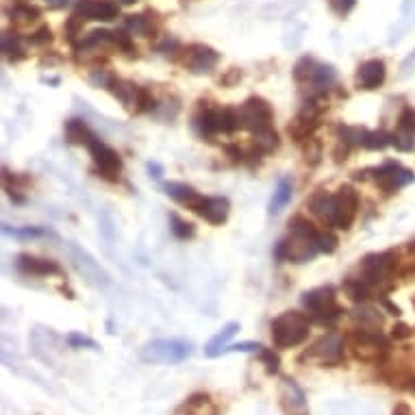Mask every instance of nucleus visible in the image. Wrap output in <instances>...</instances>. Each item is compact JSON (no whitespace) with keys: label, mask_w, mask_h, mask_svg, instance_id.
<instances>
[{"label":"nucleus","mask_w":415,"mask_h":415,"mask_svg":"<svg viewBox=\"0 0 415 415\" xmlns=\"http://www.w3.org/2000/svg\"><path fill=\"white\" fill-rule=\"evenodd\" d=\"M309 209L329 229L350 231L359 216V191L352 185H341L333 194L318 189L309 200Z\"/></svg>","instance_id":"f257e3e1"},{"label":"nucleus","mask_w":415,"mask_h":415,"mask_svg":"<svg viewBox=\"0 0 415 415\" xmlns=\"http://www.w3.org/2000/svg\"><path fill=\"white\" fill-rule=\"evenodd\" d=\"M318 233H320V229H316L314 222L302 218V216H296L289 222L287 237L281 239L276 250H274L276 261L279 264L289 261V264H298L300 266V264L311 261V259H316V254L320 252Z\"/></svg>","instance_id":"f03ea898"},{"label":"nucleus","mask_w":415,"mask_h":415,"mask_svg":"<svg viewBox=\"0 0 415 415\" xmlns=\"http://www.w3.org/2000/svg\"><path fill=\"white\" fill-rule=\"evenodd\" d=\"M309 329H311V318L302 311H283L281 316H276L270 322V335H272V344L279 350H289L296 348L300 344L306 341L309 337Z\"/></svg>","instance_id":"7ed1b4c3"},{"label":"nucleus","mask_w":415,"mask_h":415,"mask_svg":"<svg viewBox=\"0 0 415 415\" xmlns=\"http://www.w3.org/2000/svg\"><path fill=\"white\" fill-rule=\"evenodd\" d=\"M346 346L350 348L352 356L361 363H372V366H385L389 354V341L381 331L372 329H352L346 335Z\"/></svg>","instance_id":"20e7f679"},{"label":"nucleus","mask_w":415,"mask_h":415,"mask_svg":"<svg viewBox=\"0 0 415 415\" xmlns=\"http://www.w3.org/2000/svg\"><path fill=\"white\" fill-rule=\"evenodd\" d=\"M194 354V344L183 337H161L141 346L139 359L152 366H179Z\"/></svg>","instance_id":"39448f33"},{"label":"nucleus","mask_w":415,"mask_h":415,"mask_svg":"<svg viewBox=\"0 0 415 415\" xmlns=\"http://www.w3.org/2000/svg\"><path fill=\"white\" fill-rule=\"evenodd\" d=\"M400 270V261H398V252L396 250H385V252H372L361 261L359 266V279L366 281L374 294L376 289H387L391 285V281L396 279Z\"/></svg>","instance_id":"423d86ee"},{"label":"nucleus","mask_w":415,"mask_h":415,"mask_svg":"<svg viewBox=\"0 0 415 415\" xmlns=\"http://www.w3.org/2000/svg\"><path fill=\"white\" fill-rule=\"evenodd\" d=\"M302 306L306 316L318 324H333L344 316V306L337 300L333 285H322L302 294Z\"/></svg>","instance_id":"0eeeda50"},{"label":"nucleus","mask_w":415,"mask_h":415,"mask_svg":"<svg viewBox=\"0 0 415 415\" xmlns=\"http://www.w3.org/2000/svg\"><path fill=\"white\" fill-rule=\"evenodd\" d=\"M194 126L200 137L214 139L235 133L239 129V116L233 107H202L194 118Z\"/></svg>","instance_id":"6e6552de"},{"label":"nucleus","mask_w":415,"mask_h":415,"mask_svg":"<svg viewBox=\"0 0 415 415\" xmlns=\"http://www.w3.org/2000/svg\"><path fill=\"white\" fill-rule=\"evenodd\" d=\"M237 116H239V129L248 131L252 135L274 129L272 126L274 124V109L261 96H250L248 100H244L237 109Z\"/></svg>","instance_id":"1a4fd4ad"},{"label":"nucleus","mask_w":415,"mask_h":415,"mask_svg":"<svg viewBox=\"0 0 415 415\" xmlns=\"http://www.w3.org/2000/svg\"><path fill=\"white\" fill-rule=\"evenodd\" d=\"M87 148H89V154H91V161L96 166L98 176L116 183L120 179V172H122V157L120 154L109 144H105L98 137H94Z\"/></svg>","instance_id":"9d476101"},{"label":"nucleus","mask_w":415,"mask_h":415,"mask_svg":"<svg viewBox=\"0 0 415 415\" xmlns=\"http://www.w3.org/2000/svg\"><path fill=\"white\" fill-rule=\"evenodd\" d=\"M306 356L320 361L322 366H329V368L341 366L346 361V337L337 333H326L306 350Z\"/></svg>","instance_id":"9b49d317"},{"label":"nucleus","mask_w":415,"mask_h":415,"mask_svg":"<svg viewBox=\"0 0 415 415\" xmlns=\"http://www.w3.org/2000/svg\"><path fill=\"white\" fill-rule=\"evenodd\" d=\"M181 55H183V66L191 74H209L220 64V53L206 44H189L187 48H183Z\"/></svg>","instance_id":"f8f14e48"},{"label":"nucleus","mask_w":415,"mask_h":415,"mask_svg":"<svg viewBox=\"0 0 415 415\" xmlns=\"http://www.w3.org/2000/svg\"><path fill=\"white\" fill-rule=\"evenodd\" d=\"M372 179L385 194H394L415 181V172L404 168L398 161H387L379 168H372Z\"/></svg>","instance_id":"ddd939ff"},{"label":"nucleus","mask_w":415,"mask_h":415,"mask_svg":"<svg viewBox=\"0 0 415 415\" xmlns=\"http://www.w3.org/2000/svg\"><path fill=\"white\" fill-rule=\"evenodd\" d=\"M16 268L24 276H39V279L59 276L64 272V268L57 261H53V259H44V256H35V254H26V252L18 254Z\"/></svg>","instance_id":"4468645a"},{"label":"nucleus","mask_w":415,"mask_h":415,"mask_svg":"<svg viewBox=\"0 0 415 415\" xmlns=\"http://www.w3.org/2000/svg\"><path fill=\"white\" fill-rule=\"evenodd\" d=\"M76 16L94 22H114L120 18V5L111 0H79Z\"/></svg>","instance_id":"2eb2a0df"},{"label":"nucleus","mask_w":415,"mask_h":415,"mask_svg":"<svg viewBox=\"0 0 415 415\" xmlns=\"http://www.w3.org/2000/svg\"><path fill=\"white\" fill-rule=\"evenodd\" d=\"M279 398H281V409L285 415H309L306 396L294 379H283Z\"/></svg>","instance_id":"dca6fc26"},{"label":"nucleus","mask_w":415,"mask_h":415,"mask_svg":"<svg viewBox=\"0 0 415 415\" xmlns=\"http://www.w3.org/2000/svg\"><path fill=\"white\" fill-rule=\"evenodd\" d=\"M387 81V64L383 59H368L356 70V87L363 91H374Z\"/></svg>","instance_id":"f3484780"},{"label":"nucleus","mask_w":415,"mask_h":415,"mask_svg":"<svg viewBox=\"0 0 415 415\" xmlns=\"http://www.w3.org/2000/svg\"><path fill=\"white\" fill-rule=\"evenodd\" d=\"M164 191H166L174 202H179L181 206H185V209H189V211H194V214H198V209H200L202 202H204V198H206V196H202L198 189H194V187L187 185V183H181V181H170V183H166V185H164Z\"/></svg>","instance_id":"a211bd4d"},{"label":"nucleus","mask_w":415,"mask_h":415,"mask_svg":"<svg viewBox=\"0 0 415 415\" xmlns=\"http://www.w3.org/2000/svg\"><path fill=\"white\" fill-rule=\"evenodd\" d=\"M174 415H220V406L209 394L194 391L174 409Z\"/></svg>","instance_id":"6ab92c4d"},{"label":"nucleus","mask_w":415,"mask_h":415,"mask_svg":"<svg viewBox=\"0 0 415 415\" xmlns=\"http://www.w3.org/2000/svg\"><path fill=\"white\" fill-rule=\"evenodd\" d=\"M320 129V114L311 111L304 107V111H300L287 126V133L294 141L304 144L306 139H311L316 135V131Z\"/></svg>","instance_id":"aec40b11"},{"label":"nucleus","mask_w":415,"mask_h":415,"mask_svg":"<svg viewBox=\"0 0 415 415\" xmlns=\"http://www.w3.org/2000/svg\"><path fill=\"white\" fill-rule=\"evenodd\" d=\"M70 254H72V259H74V266L79 268V272H81L89 283H94V285H107V283H109V276L105 274V270H102L83 248H79V246L72 244V246H70Z\"/></svg>","instance_id":"412c9836"},{"label":"nucleus","mask_w":415,"mask_h":415,"mask_svg":"<svg viewBox=\"0 0 415 415\" xmlns=\"http://www.w3.org/2000/svg\"><path fill=\"white\" fill-rule=\"evenodd\" d=\"M198 216L214 226H222L231 216V200L224 196H206L198 209Z\"/></svg>","instance_id":"4be33fe9"},{"label":"nucleus","mask_w":415,"mask_h":415,"mask_svg":"<svg viewBox=\"0 0 415 415\" xmlns=\"http://www.w3.org/2000/svg\"><path fill=\"white\" fill-rule=\"evenodd\" d=\"M159 29L157 14H137V16H126L124 20V31L131 37H152Z\"/></svg>","instance_id":"5701e85b"},{"label":"nucleus","mask_w":415,"mask_h":415,"mask_svg":"<svg viewBox=\"0 0 415 415\" xmlns=\"http://www.w3.org/2000/svg\"><path fill=\"white\" fill-rule=\"evenodd\" d=\"M237 331H241L239 322H229L224 329H220V333H216L209 341H206L204 346V354L206 356H220L224 352V348L229 346V341L237 335Z\"/></svg>","instance_id":"b1692460"},{"label":"nucleus","mask_w":415,"mask_h":415,"mask_svg":"<svg viewBox=\"0 0 415 415\" xmlns=\"http://www.w3.org/2000/svg\"><path fill=\"white\" fill-rule=\"evenodd\" d=\"M64 133H66V141L72 144V146H89V141L96 137L94 131L89 129V124L81 118L68 120L66 126H64Z\"/></svg>","instance_id":"393cba45"},{"label":"nucleus","mask_w":415,"mask_h":415,"mask_svg":"<svg viewBox=\"0 0 415 415\" xmlns=\"http://www.w3.org/2000/svg\"><path fill=\"white\" fill-rule=\"evenodd\" d=\"M350 316H352V320H354L361 329L381 331V326H383V311L372 309V306H368L366 302H363L361 306H356Z\"/></svg>","instance_id":"a878e982"},{"label":"nucleus","mask_w":415,"mask_h":415,"mask_svg":"<svg viewBox=\"0 0 415 415\" xmlns=\"http://www.w3.org/2000/svg\"><path fill=\"white\" fill-rule=\"evenodd\" d=\"M291 196H294V183H291V179H281V181L276 183V187H274L272 198H270L268 214H270V216H279V214L285 209V206L289 204Z\"/></svg>","instance_id":"bb28decb"},{"label":"nucleus","mask_w":415,"mask_h":415,"mask_svg":"<svg viewBox=\"0 0 415 415\" xmlns=\"http://www.w3.org/2000/svg\"><path fill=\"white\" fill-rule=\"evenodd\" d=\"M3 185H5V191H7V196H9L14 202L22 204V202L26 200V196H24V189L29 187V176L16 174V172H9V170L5 168V174H3Z\"/></svg>","instance_id":"cd10ccee"},{"label":"nucleus","mask_w":415,"mask_h":415,"mask_svg":"<svg viewBox=\"0 0 415 415\" xmlns=\"http://www.w3.org/2000/svg\"><path fill=\"white\" fill-rule=\"evenodd\" d=\"M344 291L356 304H363V302H368L370 298H374V289L366 281H361L359 276H348L344 281Z\"/></svg>","instance_id":"c85d7f7f"},{"label":"nucleus","mask_w":415,"mask_h":415,"mask_svg":"<svg viewBox=\"0 0 415 415\" xmlns=\"http://www.w3.org/2000/svg\"><path fill=\"white\" fill-rule=\"evenodd\" d=\"M3 55L9 64H18L22 59H26V53H24V46H22V39L18 33H11V31H5L3 33Z\"/></svg>","instance_id":"c756f323"},{"label":"nucleus","mask_w":415,"mask_h":415,"mask_svg":"<svg viewBox=\"0 0 415 415\" xmlns=\"http://www.w3.org/2000/svg\"><path fill=\"white\" fill-rule=\"evenodd\" d=\"M281 146V137H279V133L274 131V129H268V131H264V133H259V135H254V150L261 154H270V152H274L276 148Z\"/></svg>","instance_id":"7c9ffc66"},{"label":"nucleus","mask_w":415,"mask_h":415,"mask_svg":"<svg viewBox=\"0 0 415 415\" xmlns=\"http://www.w3.org/2000/svg\"><path fill=\"white\" fill-rule=\"evenodd\" d=\"M318 59L314 57H302L296 66H294V81L300 83V85H309L311 79H314V72L318 68Z\"/></svg>","instance_id":"2f4dec72"},{"label":"nucleus","mask_w":415,"mask_h":415,"mask_svg":"<svg viewBox=\"0 0 415 415\" xmlns=\"http://www.w3.org/2000/svg\"><path fill=\"white\" fill-rule=\"evenodd\" d=\"M170 231L176 239H183V241L196 237V226L191 222L183 220L179 214H170Z\"/></svg>","instance_id":"473e14b6"},{"label":"nucleus","mask_w":415,"mask_h":415,"mask_svg":"<svg viewBox=\"0 0 415 415\" xmlns=\"http://www.w3.org/2000/svg\"><path fill=\"white\" fill-rule=\"evenodd\" d=\"M9 18H11V22H22V24H26V22H33V20L39 18V9L33 7V5H26V3H16V5L9 9Z\"/></svg>","instance_id":"72a5a7b5"},{"label":"nucleus","mask_w":415,"mask_h":415,"mask_svg":"<svg viewBox=\"0 0 415 415\" xmlns=\"http://www.w3.org/2000/svg\"><path fill=\"white\" fill-rule=\"evenodd\" d=\"M387 146H391V135L387 131H366V137H363V148L385 150Z\"/></svg>","instance_id":"f704fd0d"},{"label":"nucleus","mask_w":415,"mask_h":415,"mask_svg":"<svg viewBox=\"0 0 415 415\" xmlns=\"http://www.w3.org/2000/svg\"><path fill=\"white\" fill-rule=\"evenodd\" d=\"M3 233L7 237H16V239H35V237H44L46 231L44 229H37V226H9V224H3Z\"/></svg>","instance_id":"c9c22d12"},{"label":"nucleus","mask_w":415,"mask_h":415,"mask_svg":"<svg viewBox=\"0 0 415 415\" xmlns=\"http://www.w3.org/2000/svg\"><path fill=\"white\" fill-rule=\"evenodd\" d=\"M302 152H304V161L309 166H318L322 161V144L316 137H311L302 144Z\"/></svg>","instance_id":"e433bc0d"},{"label":"nucleus","mask_w":415,"mask_h":415,"mask_svg":"<svg viewBox=\"0 0 415 415\" xmlns=\"http://www.w3.org/2000/svg\"><path fill=\"white\" fill-rule=\"evenodd\" d=\"M256 354H259V359H261L264 368H266V372H268L270 376H274V374L281 372V356H279L272 348H261Z\"/></svg>","instance_id":"4c0bfd02"},{"label":"nucleus","mask_w":415,"mask_h":415,"mask_svg":"<svg viewBox=\"0 0 415 415\" xmlns=\"http://www.w3.org/2000/svg\"><path fill=\"white\" fill-rule=\"evenodd\" d=\"M318 246H320V252H324V254H333L337 250L339 239L333 233V229H320V233H318Z\"/></svg>","instance_id":"58836bf2"},{"label":"nucleus","mask_w":415,"mask_h":415,"mask_svg":"<svg viewBox=\"0 0 415 415\" xmlns=\"http://www.w3.org/2000/svg\"><path fill=\"white\" fill-rule=\"evenodd\" d=\"M391 146H396V150H400V152H411L415 148V135L404 133V131H396V133H391Z\"/></svg>","instance_id":"ea45409f"},{"label":"nucleus","mask_w":415,"mask_h":415,"mask_svg":"<svg viewBox=\"0 0 415 415\" xmlns=\"http://www.w3.org/2000/svg\"><path fill=\"white\" fill-rule=\"evenodd\" d=\"M398 131L415 135V109L413 107H404L400 111V116H398Z\"/></svg>","instance_id":"a19ab883"},{"label":"nucleus","mask_w":415,"mask_h":415,"mask_svg":"<svg viewBox=\"0 0 415 415\" xmlns=\"http://www.w3.org/2000/svg\"><path fill=\"white\" fill-rule=\"evenodd\" d=\"M66 341L70 344V348H87V350H100V346L91 339V337H87V335H83V333H70L68 337H66Z\"/></svg>","instance_id":"79ce46f5"},{"label":"nucleus","mask_w":415,"mask_h":415,"mask_svg":"<svg viewBox=\"0 0 415 415\" xmlns=\"http://www.w3.org/2000/svg\"><path fill=\"white\" fill-rule=\"evenodd\" d=\"M331 9L337 14V16H348L354 7H356V0H329Z\"/></svg>","instance_id":"37998d69"},{"label":"nucleus","mask_w":415,"mask_h":415,"mask_svg":"<svg viewBox=\"0 0 415 415\" xmlns=\"http://www.w3.org/2000/svg\"><path fill=\"white\" fill-rule=\"evenodd\" d=\"M261 348L264 346L256 344V341H241V344H229L222 354H226V352H259Z\"/></svg>","instance_id":"c03bdc74"},{"label":"nucleus","mask_w":415,"mask_h":415,"mask_svg":"<svg viewBox=\"0 0 415 415\" xmlns=\"http://www.w3.org/2000/svg\"><path fill=\"white\" fill-rule=\"evenodd\" d=\"M29 41H31L33 46H46V44L53 41V31H50L48 26H41V29H37V31L29 37Z\"/></svg>","instance_id":"a18cd8bd"},{"label":"nucleus","mask_w":415,"mask_h":415,"mask_svg":"<svg viewBox=\"0 0 415 415\" xmlns=\"http://www.w3.org/2000/svg\"><path fill=\"white\" fill-rule=\"evenodd\" d=\"M413 335V331L406 326V324H396L394 329H391V337L394 339H406V337H411Z\"/></svg>","instance_id":"49530a36"},{"label":"nucleus","mask_w":415,"mask_h":415,"mask_svg":"<svg viewBox=\"0 0 415 415\" xmlns=\"http://www.w3.org/2000/svg\"><path fill=\"white\" fill-rule=\"evenodd\" d=\"M239 79H241V72H239L237 68H231V70H229V76H226V79H220V83L231 87V85H233V83H237Z\"/></svg>","instance_id":"de8ad7c7"},{"label":"nucleus","mask_w":415,"mask_h":415,"mask_svg":"<svg viewBox=\"0 0 415 415\" xmlns=\"http://www.w3.org/2000/svg\"><path fill=\"white\" fill-rule=\"evenodd\" d=\"M391 415H413V409H411L406 402H398V404L391 409Z\"/></svg>","instance_id":"09e8293b"},{"label":"nucleus","mask_w":415,"mask_h":415,"mask_svg":"<svg viewBox=\"0 0 415 415\" xmlns=\"http://www.w3.org/2000/svg\"><path fill=\"white\" fill-rule=\"evenodd\" d=\"M383 306H385V309L389 311V314H391V316H396V318H398V316L402 314V311H400V306L391 304V302H389V298H385V296H383Z\"/></svg>","instance_id":"8fccbe9b"},{"label":"nucleus","mask_w":415,"mask_h":415,"mask_svg":"<svg viewBox=\"0 0 415 415\" xmlns=\"http://www.w3.org/2000/svg\"><path fill=\"white\" fill-rule=\"evenodd\" d=\"M148 170H150V174L157 179V176H161V166L159 164H148Z\"/></svg>","instance_id":"3c124183"},{"label":"nucleus","mask_w":415,"mask_h":415,"mask_svg":"<svg viewBox=\"0 0 415 415\" xmlns=\"http://www.w3.org/2000/svg\"><path fill=\"white\" fill-rule=\"evenodd\" d=\"M46 3H48L50 7L59 9V7H66V5H68V0H46Z\"/></svg>","instance_id":"603ef678"},{"label":"nucleus","mask_w":415,"mask_h":415,"mask_svg":"<svg viewBox=\"0 0 415 415\" xmlns=\"http://www.w3.org/2000/svg\"><path fill=\"white\" fill-rule=\"evenodd\" d=\"M137 0H118V5H135Z\"/></svg>","instance_id":"864d4df0"},{"label":"nucleus","mask_w":415,"mask_h":415,"mask_svg":"<svg viewBox=\"0 0 415 415\" xmlns=\"http://www.w3.org/2000/svg\"><path fill=\"white\" fill-rule=\"evenodd\" d=\"M409 383H411V385H409V389H411V391H415V376H413V379H411Z\"/></svg>","instance_id":"5fc2aeb1"}]
</instances>
